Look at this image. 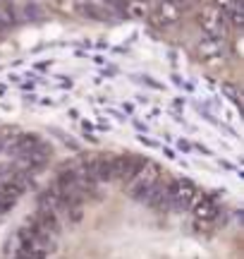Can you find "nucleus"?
I'll list each match as a JSON object with an SVG mask.
<instances>
[{"label":"nucleus","instance_id":"1a4fd4ad","mask_svg":"<svg viewBox=\"0 0 244 259\" xmlns=\"http://www.w3.org/2000/svg\"><path fill=\"white\" fill-rule=\"evenodd\" d=\"M122 12H127L132 17H144L146 15V3L144 0H127V5L122 8Z\"/></svg>","mask_w":244,"mask_h":259},{"label":"nucleus","instance_id":"f8f14e48","mask_svg":"<svg viewBox=\"0 0 244 259\" xmlns=\"http://www.w3.org/2000/svg\"><path fill=\"white\" fill-rule=\"evenodd\" d=\"M170 3H175V5H177V8L182 10V12H185V10H187L189 5H192V3H194V0H170Z\"/></svg>","mask_w":244,"mask_h":259},{"label":"nucleus","instance_id":"9b49d317","mask_svg":"<svg viewBox=\"0 0 244 259\" xmlns=\"http://www.w3.org/2000/svg\"><path fill=\"white\" fill-rule=\"evenodd\" d=\"M12 206H15V199H12V197H5V194H0V216L8 213Z\"/></svg>","mask_w":244,"mask_h":259},{"label":"nucleus","instance_id":"20e7f679","mask_svg":"<svg viewBox=\"0 0 244 259\" xmlns=\"http://www.w3.org/2000/svg\"><path fill=\"white\" fill-rule=\"evenodd\" d=\"M153 17H156L158 24L168 27V24H175V22L182 17V10H179L175 3H170V0H160L158 5H156V10H153Z\"/></svg>","mask_w":244,"mask_h":259},{"label":"nucleus","instance_id":"39448f33","mask_svg":"<svg viewBox=\"0 0 244 259\" xmlns=\"http://www.w3.org/2000/svg\"><path fill=\"white\" fill-rule=\"evenodd\" d=\"M199 22H201V27L206 31V36H213V38H218L223 34V29H227V22L223 17V12H204L199 17Z\"/></svg>","mask_w":244,"mask_h":259},{"label":"nucleus","instance_id":"f03ea898","mask_svg":"<svg viewBox=\"0 0 244 259\" xmlns=\"http://www.w3.org/2000/svg\"><path fill=\"white\" fill-rule=\"evenodd\" d=\"M165 190H168V204L170 206H179V209L192 206L201 197L199 187L194 183H187V180H177L172 185H165Z\"/></svg>","mask_w":244,"mask_h":259},{"label":"nucleus","instance_id":"4468645a","mask_svg":"<svg viewBox=\"0 0 244 259\" xmlns=\"http://www.w3.org/2000/svg\"><path fill=\"white\" fill-rule=\"evenodd\" d=\"M0 151H3V137H0Z\"/></svg>","mask_w":244,"mask_h":259},{"label":"nucleus","instance_id":"f257e3e1","mask_svg":"<svg viewBox=\"0 0 244 259\" xmlns=\"http://www.w3.org/2000/svg\"><path fill=\"white\" fill-rule=\"evenodd\" d=\"M12 154L24 161L27 168H38L48 161V147L34 135H22V137L12 144Z\"/></svg>","mask_w":244,"mask_h":259},{"label":"nucleus","instance_id":"423d86ee","mask_svg":"<svg viewBox=\"0 0 244 259\" xmlns=\"http://www.w3.org/2000/svg\"><path fill=\"white\" fill-rule=\"evenodd\" d=\"M72 8L84 19H105V15H108L96 0H72Z\"/></svg>","mask_w":244,"mask_h":259},{"label":"nucleus","instance_id":"0eeeda50","mask_svg":"<svg viewBox=\"0 0 244 259\" xmlns=\"http://www.w3.org/2000/svg\"><path fill=\"white\" fill-rule=\"evenodd\" d=\"M199 51H201L206 58H218L220 56V51H223V44H220V38L206 36L201 44H199Z\"/></svg>","mask_w":244,"mask_h":259},{"label":"nucleus","instance_id":"7ed1b4c3","mask_svg":"<svg viewBox=\"0 0 244 259\" xmlns=\"http://www.w3.org/2000/svg\"><path fill=\"white\" fill-rule=\"evenodd\" d=\"M192 211H194V216H197L199 221L211 223V221H216L218 216H220V206H218L211 197H199L197 202L192 204Z\"/></svg>","mask_w":244,"mask_h":259},{"label":"nucleus","instance_id":"9d476101","mask_svg":"<svg viewBox=\"0 0 244 259\" xmlns=\"http://www.w3.org/2000/svg\"><path fill=\"white\" fill-rule=\"evenodd\" d=\"M216 5L223 15H227V12H232V10L242 8V0H216Z\"/></svg>","mask_w":244,"mask_h":259},{"label":"nucleus","instance_id":"6e6552de","mask_svg":"<svg viewBox=\"0 0 244 259\" xmlns=\"http://www.w3.org/2000/svg\"><path fill=\"white\" fill-rule=\"evenodd\" d=\"M15 22H17V12L10 8V5H0V34L8 31Z\"/></svg>","mask_w":244,"mask_h":259},{"label":"nucleus","instance_id":"ddd939ff","mask_svg":"<svg viewBox=\"0 0 244 259\" xmlns=\"http://www.w3.org/2000/svg\"><path fill=\"white\" fill-rule=\"evenodd\" d=\"M105 3H108L110 8H115V10H122L125 5H127V0H105Z\"/></svg>","mask_w":244,"mask_h":259}]
</instances>
